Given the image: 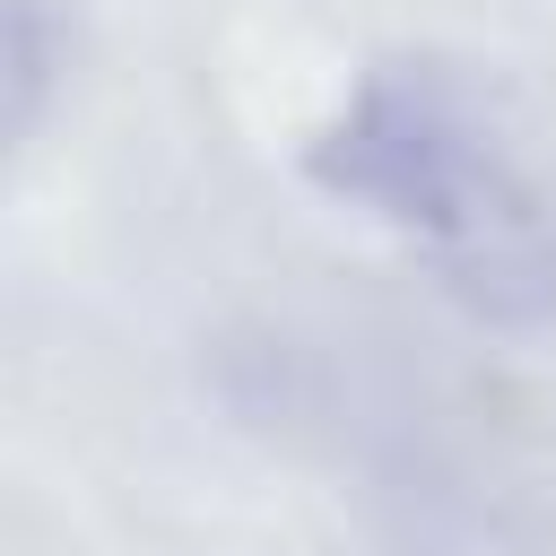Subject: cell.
<instances>
[{
    "label": "cell",
    "mask_w": 556,
    "mask_h": 556,
    "mask_svg": "<svg viewBox=\"0 0 556 556\" xmlns=\"http://www.w3.org/2000/svg\"><path fill=\"white\" fill-rule=\"evenodd\" d=\"M304 174L374 217L495 330H556V122L469 52H382L304 139Z\"/></svg>",
    "instance_id": "obj_1"
},
{
    "label": "cell",
    "mask_w": 556,
    "mask_h": 556,
    "mask_svg": "<svg viewBox=\"0 0 556 556\" xmlns=\"http://www.w3.org/2000/svg\"><path fill=\"white\" fill-rule=\"evenodd\" d=\"M43 9L35 0H9V130L26 139L35 130V104H43Z\"/></svg>",
    "instance_id": "obj_2"
}]
</instances>
